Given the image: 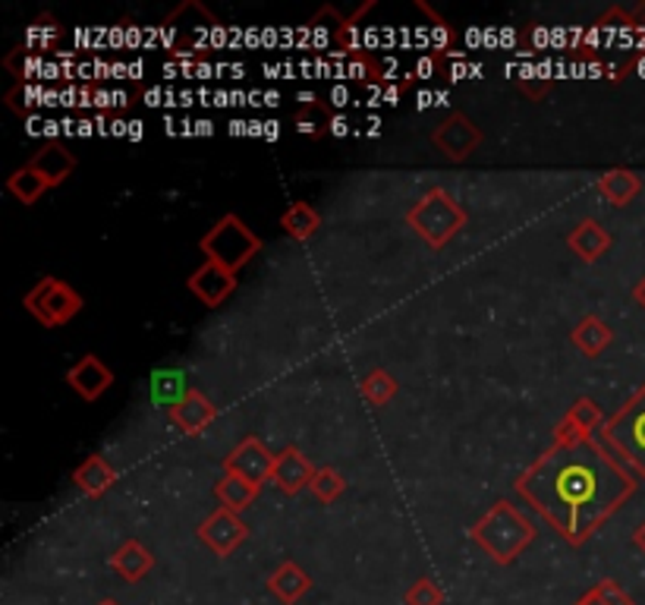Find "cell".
I'll return each mask as SVG.
<instances>
[{
  "label": "cell",
  "instance_id": "1",
  "mask_svg": "<svg viewBox=\"0 0 645 605\" xmlns=\"http://www.w3.org/2000/svg\"><path fill=\"white\" fill-rule=\"evenodd\" d=\"M636 492V477L598 438L551 445L520 479L517 495L532 504L571 546H583Z\"/></svg>",
  "mask_w": 645,
  "mask_h": 605
},
{
  "label": "cell",
  "instance_id": "2",
  "mask_svg": "<svg viewBox=\"0 0 645 605\" xmlns=\"http://www.w3.org/2000/svg\"><path fill=\"white\" fill-rule=\"evenodd\" d=\"M535 533H539L535 524L526 514H520L517 504L510 502L492 504L479 517V524L470 529L472 543L497 564H514L532 546Z\"/></svg>",
  "mask_w": 645,
  "mask_h": 605
},
{
  "label": "cell",
  "instance_id": "3",
  "mask_svg": "<svg viewBox=\"0 0 645 605\" xmlns=\"http://www.w3.org/2000/svg\"><path fill=\"white\" fill-rule=\"evenodd\" d=\"M598 442L621 460L636 479L645 482V381L630 395V401L601 426Z\"/></svg>",
  "mask_w": 645,
  "mask_h": 605
},
{
  "label": "cell",
  "instance_id": "4",
  "mask_svg": "<svg viewBox=\"0 0 645 605\" xmlns=\"http://www.w3.org/2000/svg\"><path fill=\"white\" fill-rule=\"evenodd\" d=\"M470 215L460 202L447 193L445 186L428 190L423 199L406 208V225L416 230V237L425 240L431 250H445L447 243L467 227Z\"/></svg>",
  "mask_w": 645,
  "mask_h": 605
},
{
  "label": "cell",
  "instance_id": "5",
  "mask_svg": "<svg viewBox=\"0 0 645 605\" xmlns=\"http://www.w3.org/2000/svg\"><path fill=\"white\" fill-rule=\"evenodd\" d=\"M262 237L252 233L243 218L237 215H223L218 225L211 227L199 240V250L205 252L208 262H218L223 269H230L233 275L249 265L258 252H262Z\"/></svg>",
  "mask_w": 645,
  "mask_h": 605
},
{
  "label": "cell",
  "instance_id": "6",
  "mask_svg": "<svg viewBox=\"0 0 645 605\" xmlns=\"http://www.w3.org/2000/svg\"><path fill=\"white\" fill-rule=\"evenodd\" d=\"M23 306L38 326L60 328L82 312L85 300H82V294L76 287H70L67 281L48 275L35 281V287L23 297Z\"/></svg>",
  "mask_w": 645,
  "mask_h": 605
},
{
  "label": "cell",
  "instance_id": "7",
  "mask_svg": "<svg viewBox=\"0 0 645 605\" xmlns=\"http://www.w3.org/2000/svg\"><path fill=\"white\" fill-rule=\"evenodd\" d=\"M431 142H435V149L441 151L447 161L463 164L472 151L482 146V129L472 124L463 111H453L431 129Z\"/></svg>",
  "mask_w": 645,
  "mask_h": 605
},
{
  "label": "cell",
  "instance_id": "8",
  "mask_svg": "<svg viewBox=\"0 0 645 605\" xmlns=\"http://www.w3.org/2000/svg\"><path fill=\"white\" fill-rule=\"evenodd\" d=\"M246 536L249 527L243 524V517L237 511H230V507L211 511L199 524V543L208 546L218 558H227V555L237 552L246 543Z\"/></svg>",
  "mask_w": 645,
  "mask_h": 605
},
{
  "label": "cell",
  "instance_id": "9",
  "mask_svg": "<svg viewBox=\"0 0 645 605\" xmlns=\"http://www.w3.org/2000/svg\"><path fill=\"white\" fill-rule=\"evenodd\" d=\"M274 460H277V454H274L258 435H246L233 452L227 454L223 470L249 479V482H255V486H265L274 473Z\"/></svg>",
  "mask_w": 645,
  "mask_h": 605
},
{
  "label": "cell",
  "instance_id": "10",
  "mask_svg": "<svg viewBox=\"0 0 645 605\" xmlns=\"http://www.w3.org/2000/svg\"><path fill=\"white\" fill-rule=\"evenodd\" d=\"M604 423L608 420L592 398H576L571 410L561 416V423L554 426V445H576V442L596 438Z\"/></svg>",
  "mask_w": 645,
  "mask_h": 605
},
{
  "label": "cell",
  "instance_id": "11",
  "mask_svg": "<svg viewBox=\"0 0 645 605\" xmlns=\"http://www.w3.org/2000/svg\"><path fill=\"white\" fill-rule=\"evenodd\" d=\"M186 287H189V294H193L196 300L205 302L208 309H218L221 302H227L237 294L240 281H237V275H233L230 269H223L218 262H208V259H205V265L189 275Z\"/></svg>",
  "mask_w": 645,
  "mask_h": 605
},
{
  "label": "cell",
  "instance_id": "12",
  "mask_svg": "<svg viewBox=\"0 0 645 605\" xmlns=\"http://www.w3.org/2000/svg\"><path fill=\"white\" fill-rule=\"evenodd\" d=\"M218 420V407L201 395L199 388H189L180 401L171 407V423L183 435H199Z\"/></svg>",
  "mask_w": 645,
  "mask_h": 605
},
{
  "label": "cell",
  "instance_id": "13",
  "mask_svg": "<svg viewBox=\"0 0 645 605\" xmlns=\"http://www.w3.org/2000/svg\"><path fill=\"white\" fill-rule=\"evenodd\" d=\"M67 385L73 388L76 395L82 398V401H99L101 395L114 385V373H111V366H104L99 356H82L79 363L70 366V373H67Z\"/></svg>",
  "mask_w": 645,
  "mask_h": 605
},
{
  "label": "cell",
  "instance_id": "14",
  "mask_svg": "<svg viewBox=\"0 0 645 605\" xmlns=\"http://www.w3.org/2000/svg\"><path fill=\"white\" fill-rule=\"evenodd\" d=\"M312 477H315V467H312V460L299 452V448L290 445V448H284V452L277 454L272 482L280 489V492L297 495V492H302V489H309Z\"/></svg>",
  "mask_w": 645,
  "mask_h": 605
},
{
  "label": "cell",
  "instance_id": "15",
  "mask_svg": "<svg viewBox=\"0 0 645 605\" xmlns=\"http://www.w3.org/2000/svg\"><path fill=\"white\" fill-rule=\"evenodd\" d=\"M309 590H312V578H309V571L299 568L297 561L277 564V571L268 578V593L284 605H297Z\"/></svg>",
  "mask_w": 645,
  "mask_h": 605
},
{
  "label": "cell",
  "instance_id": "16",
  "mask_svg": "<svg viewBox=\"0 0 645 605\" xmlns=\"http://www.w3.org/2000/svg\"><path fill=\"white\" fill-rule=\"evenodd\" d=\"M567 247H571V252H576L583 262H598L604 252L611 250V233L598 225L596 218H583V221L567 233Z\"/></svg>",
  "mask_w": 645,
  "mask_h": 605
},
{
  "label": "cell",
  "instance_id": "17",
  "mask_svg": "<svg viewBox=\"0 0 645 605\" xmlns=\"http://www.w3.org/2000/svg\"><path fill=\"white\" fill-rule=\"evenodd\" d=\"M73 482L82 495L99 499V495H104V492H111V489H114V482H117V470H114V467H111L101 454H92V457H85V460H82V464L73 470Z\"/></svg>",
  "mask_w": 645,
  "mask_h": 605
},
{
  "label": "cell",
  "instance_id": "18",
  "mask_svg": "<svg viewBox=\"0 0 645 605\" xmlns=\"http://www.w3.org/2000/svg\"><path fill=\"white\" fill-rule=\"evenodd\" d=\"M28 168L45 176L50 186H60L76 171V155L67 151V146H60V142H48L32 155Z\"/></svg>",
  "mask_w": 645,
  "mask_h": 605
},
{
  "label": "cell",
  "instance_id": "19",
  "mask_svg": "<svg viewBox=\"0 0 645 605\" xmlns=\"http://www.w3.org/2000/svg\"><path fill=\"white\" fill-rule=\"evenodd\" d=\"M111 568L117 578H124L126 583H139L154 568V555L139 543V539H126L117 552L111 555Z\"/></svg>",
  "mask_w": 645,
  "mask_h": 605
},
{
  "label": "cell",
  "instance_id": "20",
  "mask_svg": "<svg viewBox=\"0 0 645 605\" xmlns=\"http://www.w3.org/2000/svg\"><path fill=\"white\" fill-rule=\"evenodd\" d=\"M643 190V176L630 168H611L598 176V193L604 196V202H611L614 208H623L640 196Z\"/></svg>",
  "mask_w": 645,
  "mask_h": 605
},
{
  "label": "cell",
  "instance_id": "21",
  "mask_svg": "<svg viewBox=\"0 0 645 605\" xmlns=\"http://www.w3.org/2000/svg\"><path fill=\"white\" fill-rule=\"evenodd\" d=\"M611 341H614V328L598 316L579 319V326L571 331V344L589 359H596L598 353H604V347H611Z\"/></svg>",
  "mask_w": 645,
  "mask_h": 605
},
{
  "label": "cell",
  "instance_id": "22",
  "mask_svg": "<svg viewBox=\"0 0 645 605\" xmlns=\"http://www.w3.org/2000/svg\"><path fill=\"white\" fill-rule=\"evenodd\" d=\"M280 227H284V233H287L290 240L306 243V240H312V237L319 233L322 215H319V208L309 205V202H293V205L280 215Z\"/></svg>",
  "mask_w": 645,
  "mask_h": 605
},
{
  "label": "cell",
  "instance_id": "23",
  "mask_svg": "<svg viewBox=\"0 0 645 605\" xmlns=\"http://www.w3.org/2000/svg\"><path fill=\"white\" fill-rule=\"evenodd\" d=\"M258 492H262V486L237 477V473H223V477L215 482V495H218L221 507H230V511H237V514L246 511L249 504L258 499Z\"/></svg>",
  "mask_w": 645,
  "mask_h": 605
},
{
  "label": "cell",
  "instance_id": "24",
  "mask_svg": "<svg viewBox=\"0 0 645 605\" xmlns=\"http://www.w3.org/2000/svg\"><path fill=\"white\" fill-rule=\"evenodd\" d=\"M7 190L23 202V205H35V202L48 193L50 183L38 174V171H32V168L25 164V168H16L13 174L7 176Z\"/></svg>",
  "mask_w": 645,
  "mask_h": 605
},
{
  "label": "cell",
  "instance_id": "25",
  "mask_svg": "<svg viewBox=\"0 0 645 605\" xmlns=\"http://www.w3.org/2000/svg\"><path fill=\"white\" fill-rule=\"evenodd\" d=\"M359 395L372 407H384L391 403V398L398 395V378L391 376L388 369H375L369 376L359 381Z\"/></svg>",
  "mask_w": 645,
  "mask_h": 605
},
{
  "label": "cell",
  "instance_id": "26",
  "mask_svg": "<svg viewBox=\"0 0 645 605\" xmlns=\"http://www.w3.org/2000/svg\"><path fill=\"white\" fill-rule=\"evenodd\" d=\"M309 492L322 504H334L347 492V479H344V473H337L334 467H319L312 482H309Z\"/></svg>",
  "mask_w": 645,
  "mask_h": 605
},
{
  "label": "cell",
  "instance_id": "27",
  "mask_svg": "<svg viewBox=\"0 0 645 605\" xmlns=\"http://www.w3.org/2000/svg\"><path fill=\"white\" fill-rule=\"evenodd\" d=\"M403 603L406 605H445V593L441 586L431 578H419L406 593H403Z\"/></svg>",
  "mask_w": 645,
  "mask_h": 605
},
{
  "label": "cell",
  "instance_id": "28",
  "mask_svg": "<svg viewBox=\"0 0 645 605\" xmlns=\"http://www.w3.org/2000/svg\"><path fill=\"white\" fill-rule=\"evenodd\" d=\"M416 7H419L423 13H428V20L435 23V35H431V38H435V48H438V54H447V48L453 45V28H450V25H447L445 20L431 10V7H425L423 0H419Z\"/></svg>",
  "mask_w": 645,
  "mask_h": 605
},
{
  "label": "cell",
  "instance_id": "29",
  "mask_svg": "<svg viewBox=\"0 0 645 605\" xmlns=\"http://www.w3.org/2000/svg\"><path fill=\"white\" fill-rule=\"evenodd\" d=\"M596 593L604 600V605H636L618 580H601V583H596Z\"/></svg>",
  "mask_w": 645,
  "mask_h": 605
},
{
  "label": "cell",
  "instance_id": "30",
  "mask_svg": "<svg viewBox=\"0 0 645 605\" xmlns=\"http://www.w3.org/2000/svg\"><path fill=\"white\" fill-rule=\"evenodd\" d=\"M520 89L529 95V99H542L548 89H551V82H532V79H522Z\"/></svg>",
  "mask_w": 645,
  "mask_h": 605
},
{
  "label": "cell",
  "instance_id": "31",
  "mask_svg": "<svg viewBox=\"0 0 645 605\" xmlns=\"http://www.w3.org/2000/svg\"><path fill=\"white\" fill-rule=\"evenodd\" d=\"M327 129H331V136H347L349 133V121L347 117H327Z\"/></svg>",
  "mask_w": 645,
  "mask_h": 605
},
{
  "label": "cell",
  "instance_id": "32",
  "mask_svg": "<svg viewBox=\"0 0 645 605\" xmlns=\"http://www.w3.org/2000/svg\"><path fill=\"white\" fill-rule=\"evenodd\" d=\"M573 605H604V600L598 596L596 586H592V590H589L586 596H579V600H576V603H573Z\"/></svg>",
  "mask_w": 645,
  "mask_h": 605
},
{
  "label": "cell",
  "instance_id": "33",
  "mask_svg": "<svg viewBox=\"0 0 645 605\" xmlns=\"http://www.w3.org/2000/svg\"><path fill=\"white\" fill-rule=\"evenodd\" d=\"M633 546L645 555V521L636 527V533H633Z\"/></svg>",
  "mask_w": 645,
  "mask_h": 605
},
{
  "label": "cell",
  "instance_id": "34",
  "mask_svg": "<svg viewBox=\"0 0 645 605\" xmlns=\"http://www.w3.org/2000/svg\"><path fill=\"white\" fill-rule=\"evenodd\" d=\"M633 300L640 302V306H643V309H645V275L640 277V284L633 287Z\"/></svg>",
  "mask_w": 645,
  "mask_h": 605
},
{
  "label": "cell",
  "instance_id": "35",
  "mask_svg": "<svg viewBox=\"0 0 645 605\" xmlns=\"http://www.w3.org/2000/svg\"><path fill=\"white\" fill-rule=\"evenodd\" d=\"M633 20H636V25H640V28L645 32V3H643V7H636V10H633Z\"/></svg>",
  "mask_w": 645,
  "mask_h": 605
},
{
  "label": "cell",
  "instance_id": "36",
  "mask_svg": "<svg viewBox=\"0 0 645 605\" xmlns=\"http://www.w3.org/2000/svg\"><path fill=\"white\" fill-rule=\"evenodd\" d=\"M95 605H120V603H117V600H101V603H95Z\"/></svg>",
  "mask_w": 645,
  "mask_h": 605
}]
</instances>
